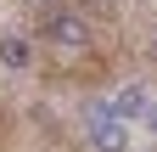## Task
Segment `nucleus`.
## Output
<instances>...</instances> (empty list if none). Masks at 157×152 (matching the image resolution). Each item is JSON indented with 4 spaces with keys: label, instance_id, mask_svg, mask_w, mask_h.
<instances>
[{
    "label": "nucleus",
    "instance_id": "obj_6",
    "mask_svg": "<svg viewBox=\"0 0 157 152\" xmlns=\"http://www.w3.org/2000/svg\"><path fill=\"white\" fill-rule=\"evenodd\" d=\"M45 6H51V0H45Z\"/></svg>",
    "mask_w": 157,
    "mask_h": 152
},
{
    "label": "nucleus",
    "instance_id": "obj_3",
    "mask_svg": "<svg viewBox=\"0 0 157 152\" xmlns=\"http://www.w3.org/2000/svg\"><path fill=\"white\" fill-rule=\"evenodd\" d=\"M107 113H118V118H124V124H135V118H140V113H146V90H140V85H129V90H118Z\"/></svg>",
    "mask_w": 157,
    "mask_h": 152
},
{
    "label": "nucleus",
    "instance_id": "obj_1",
    "mask_svg": "<svg viewBox=\"0 0 157 152\" xmlns=\"http://www.w3.org/2000/svg\"><path fill=\"white\" fill-rule=\"evenodd\" d=\"M90 146H95V152H129V124L118 118V113L95 107V113H90Z\"/></svg>",
    "mask_w": 157,
    "mask_h": 152
},
{
    "label": "nucleus",
    "instance_id": "obj_7",
    "mask_svg": "<svg viewBox=\"0 0 157 152\" xmlns=\"http://www.w3.org/2000/svg\"><path fill=\"white\" fill-rule=\"evenodd\" d=\"M151 152H157V146H151Z\"/></svg>",
    "mask_w": 157,
    "mask_h": 152
},
{
    "label": "nucleus",
    "instance_id": "obj_5",
    "mask_svg": "<svg viewBox=\"0 0 157 152\" xmlns=\"http://www.w3.org/2000/svg\"><path fill=\"white\" fill-rule=\"evenodd\" d=\"M140 118H146V130H157V102H146V113H140Z\"/></svg>",
    "mask_w": 157,
    "mask_h": 152
},
{
    "label": "nucleus",
    "instance_id": "obj_2",
    "mask_svg": "<svg viewBox=\"0 0 157 152\" xmlns=\"http://www.w3.org/2000/svg\"><path fill=\"white\" fill-rule=\"evenodd\" d=\"M45 40H56V45H84V40H90V28H84V17L56 11V17H45Z\"/></svg>",
    "mask_w": 157,
    "mask_h": 152
},
{
    "label": "nucleus",
    "instance_id": "obj_4",
    "mask_svg": "<svg viewBox=\"0 0 157 152\" xmlns=\"http://www.w3.org/2000/svg\"><path fill=\"white\" fill-rule=\"evenodd\" d=\"M0 62H6V68H28L34 62V45L17 40V34H6V40H0Z\"/></svg>",
    "mask_w": 157,
    "mask_h": 152
}]
</instances>
